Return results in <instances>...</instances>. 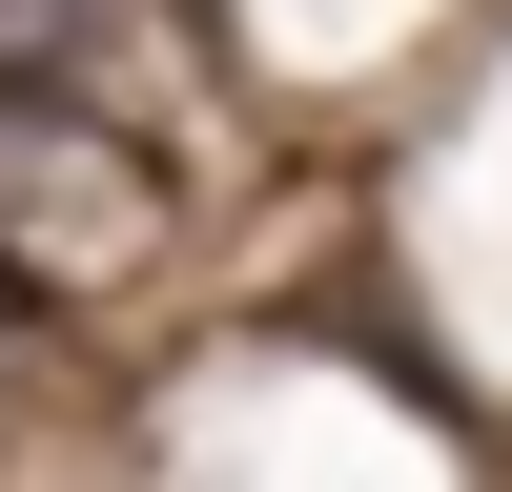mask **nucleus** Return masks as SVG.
<instances>
[{"instance_id":"obj_2","label":"nucleus","mask_w":512,"mask_h":492,"mask_svg":"<svg viewBox=\"0 0 512 492\" xmlns=\"http://www.w3.org/2000/svg\"><path fill=\"white\" fill-rule=\"evenodd\" d=\"M0 62H82V0H0Z\"/></svg>"},{"instance_id":"obj_3","label":"nucleus","mask_w":512,"mask_h":492,"mask_svg":"<svg viewBox=\"0 0 512 492\" xmlns=\"http://www.w3.org/2000/svg\"><path fill=\"white\" fill-rule=\"evenodd\" d=\"M0 328H21V287H0Z\"/></svg>"},{"instance_id":"obj_1","label":"nucleus","mask_w":512,"mask_h":492,"mask_svg":"<svg viewBox=\"0 0 512 492\" xmlns=\"http://www.w3.org/2000/svg\"><path fill=\"white\" fill-rule=\"evenodd\" d=\"M164 164L62 82H0V287H144L164 267Z\"/></svg>"}]
</instances>
